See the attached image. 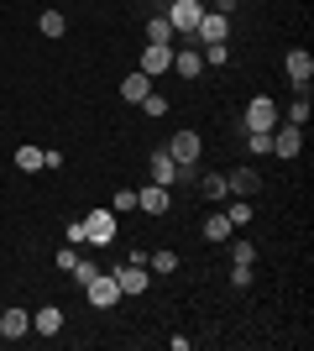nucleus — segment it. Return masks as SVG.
<instances>
[{"instance_id": "1", "label": "nucleus", "mask_w": 314, "mask_h": 351, "mask_svg": "<svg viewBox=\"0 0 314 351\" xmlns=\"http://www.w3.org/2000/svg\"><path fill=\"white\" fill-rule=\"evenodd\" d=\"M199 16H205V0H173L168 5V27L179 32V37H194Z\"/></svg>"}, {"instance_id": "2", "label": "nucleus", "mask_w": 314, "mask_h": 351, "mask_svg": "<svg viewBox=\"0 0 314 351\" xmlns=\"http://www.w3.org/2000/svg\"><path fill=\"white\" fill-rule=\"evenodd\" d=\"M84 241H90V247H110V241H116V210L84 215Z\"/></svg>"}, {"instance_id": "3", "label": "nucleus", "mask_w": 314, "mask_h": 351, "mask_svg": "<svg viewBox=\"0 0 314 351\" xmlns=\"http://www.w3.org/2000/svg\"><path fill=\"white\" fill-rule=\"evenodd\" d=\"M283 69H288V84H293V95H309V79H314V58L304 53V47H293L283 58Z\"/></svg>"}, {"instance_id": "4", "label": "nucleus", "mask_w": 314, "mask_h": 351, "mask_svg": "<svg viewBox=\"0 0 314 351\" xmlns=\"http://www.w3.org/2000/svg\"><path fill=\"white\" fill-rule=\"evenodd\" d=\"M199 152H205V136L189 132V126H179L173 142H168V158H173V162H199Z\"/></svg>"}, {"instance_id": "5", "label": "nucleus", "mask_w": 314, "mask_h": 351, "mask_svg": "<svg viewBox=\"0 0 314 351\" xmlns=\"http://www.w3.org/2000/svg\"><path fill=\"white\" fill-rule=\"evenodd\" d=\"M110 278L120 283V299H136V293H147V263H120Z\"/></svg>"}, {"instance_id": "6", "label": "nucleus", "mask_w": 314, "mask_h": 351, "mask_svg": "<svg viewBox=\"0 0 314 351\" xmlns=\"http://www.w3.org/2000/svg\"><path fill=\"white\" fill-rule=\"evenodd\" d=\"M231 37V16H220V11H205L199 16V27H194V43L205 47V43H225Z\"/></svg>"}, {"instance_id": "7", "label": "nucleus", "mask_w": 314, "mask_h": 351, "mask_svg": "<svg viewBox=\"0 0 314 351\" xmlns=\"http://www.w3.org/2000/svg\"><path fill=\"white\" fill-rule=\"evenodd\" d=\"M173 69V43H147L142 47V73L147 79H157V73Z\"/></svg>"}, {"instance_id": "8", "label": "nucleus", "mask_w": 314, "mask_h": 351, "mask_svg": "<svg viewBox=\"0 0 314 351\" xmlns=\"http://www.w3.org/2000/svg\"><path fill=\"white\" fill-rule=\"evenodd\" d=\"M84 299H90L94 309H116V304H120V283L110 278V273H100V278L84 289Z\"/></svg>"}, {"instance_id": "9", "label": "nucleus", "mask_w": 314, "mask_h": 351, "mask_svg": "<svg viewBox=\"0 0 314 351\" xmlns=\"http://www.w3.org/2000/svg\"><path fill=\"white\" fill-rule=\"evenodd\" d=\"M278 126V105L267 100V95H257L252 105H246V132H272Z\"/></svg>"}, {"instance_id": "10", "label": "nucleus", "mask_w": 314, "mask_h": 351, "mask_svg": "<svg viewBox=\"0 0 314 351\" xmlns=\"http://www.w3.org/2000/svg\"><path fill=\"white\" fill-rule=\"evenodd\" d=\"M304 126H272V158H299Z\"/></svg>"}, {"instance_id": "11", "label": "nucleus", "mask_w": 314, "mask_h": 351, "mask_svg": "<svg viewBox=\"0 0 314 351\" xmlns=\"http://www.w3.org/2000/svg\"><path fill=\"white\" fill-rule=\"evenodd\" d=\"M136 210H147V215H168V210H173V189H163V184H147V189L136 194Z\"/></svg>"}, {"instance_id": "12", "label": "nucleus", "mask_w": 314, "mask_h": 351, "mask_svg": "<svg viewBox=\"0 0 314 351\" xmlns=\"http://www.w3.org/2000/svg\"><path fill=\"white\" fill-rule=\"evenodd\" d=\"M147 173H152V184H163V189H173V184H179V162L168 158V147H163V152H152Z\"/></svg>"}, {"instance_id": "13", "label": "nucleus", "mask_w": 314, "mask_h": 351, "mask_svg": "<svg viewBox=\"0 0 314 351\" xmlns=\"http://www.w3.org/2000/svg\"><path fill=\"white\" fill-rule=\"evenodd\" d=\"M21 336H31V315L27 309H5L0 315V341H21Z\"/></svg>"}, {"instance_id": "14", "label": "nucleus", "mask_w": 314, "mask_h": 351, "mask_svg": "<svg viewBox=\"0 0 314 351\" xmlns=\"http://www.w3.org/2000/svg\"><path fill=\"white\" fill-rule=\"evenodd\" d=\"M173 69H179L183 79H199V73H205V58H199V47L179 43V47H173Z\"/></svg>"}, {"instance_id": "15", "label": "nucleus", "mask_w": 314, "mask_h": 351, "mask_svg": "<svg viewBox=\"0 0 314 351\" xmlns=\"http://www.w3.org/2000/svg\"><path fill=\"white\" fill-rule=\"evenodd\" d=\"M147 95H152V79H147V73H142V69L120 79V100H126V105H142V100H147Z\"/></svg>"}, {"instance_id": "16", "label": "nucleus", "mask_w": 314, "mask_h": 351, "mask_svg": "<svg viewBox=\"0 0 314 351\" xmlns=\"http://www.w3.org/2000/svg\"><path fill=\"white\" fill-rule=\"evenodd\" d=\"M31 330H37V336H58V330H63V309L58 304H42L37 315H31Z\"/></svg>"}, {"instance_id": "17", "label": "nucleus", "mask_w": 314, "mask_h": 351, "mask_svg": "<svg viewBox=\"0 0 314 351\" xmlns=\"http://www.w3.org/2000/svg\"><path fill=\"white\" fill-rule=\"evenodd\" d=\"M205 236H209V241H220V247H225V241L236 236V226H231V215H225V210H215V215L205 220Z\"/></svg>"}, {"instance_id": "18", "label": "nucleus", "mask_w": 314, "mask_h": 351, "mask_svg": "<svg viewBox=\"0 0 314 351\" xmlns=\"http://www.w3.org/2000/svg\"><path fill=\"white\" fill-rule=\"evenodd\" d=\"M225 184H231V194H257L262 173H257V168H236V173H225Z\"/></svg>"}, {"instance_id": "19", "label": "nucleus", "mask_w": 314, "mask_h": 351, "mask_svg": "<svg viewBox=\"0 0 314 351\" xmlns=\"http://www.w3.org/2000/svg\"><path fill=\"white\" fill-rule=\"evenodd\" d=\"M147 43H173V47H179V32L168 27V16H152V21H147Z\"/></svg>"}, {"instance_id": "20", "label": "nucleus", "mask_w": 314, "mask_h": 351, "mask_svg": "<svg viewBox=\"0 0 314 351\" xmlns=\"http://www.w3.org/2000/svg\"><path fill=\"white\" fill-rule=\"evenodd\" d=\"M147 267H152V273H163V278H168V273H179V252H147Z\"/></svg>"}, {"instance_id": "21", "label": "nucleus", "mask_w": 314, "mask_h": 351, "mask_svg": "<svg viewBox=\"0 0 314 351\" xmlns=\"http://www.w3.org/2000/svg\"><path fill=\"white\" fill-rule=\"evenodd\" d=\"M16 168L21 173H42V147H16Z\"/></svg>"}, {"instance_id": "22", "label": "nucleus", "mask_w": 314, "mask_h": 351, "mask_svg": "<svg viewBox=\"0 0 314 351\" xmlns=\"http://www.w3.org/2000/svg\"><path fill=\"white\" fill-rule=\"evenodd\" d=\"M199 58H205L209 69H225V63H231V47H225V43H205V47H199Z\"/></svg>"}, {"instance_id": "23", "label": "nucleus", "mask_w": 314, "mask_h": 351, "mask_svg": "<svg viewBox=\"0 0 314 351\" xmlns=\"http://www.w3.org/2000/svg\"><path fill=\"white\" fill-rule=\"evenodd\" d=\"M246 152L252 158H272V132H246Z\"/></svg>"}, {"instance_id": "24", "label": "nucleus", "mask_w": 314, "mask_h": 351, "mask_svg": "<svg viewBox=\"0 0 314 351\" xmlns=\"http://www.w3.org/2000/svg\"><path fill=\"white\" fill-rule=\"evenodd\" d=\"M199 189H205L209 199H225V194H231V184H225V173H205V178H199Z\"/></svg>"}, {"instance_id": "25", "label": "nucleus", "mask_w": 314, "mask_h": 351, "mask_svg": "<svg viewBox=\"0 0 314 351\" xmlns=\"http://www.w3.org/2000/svg\"><path fill=\"white\" fill-rule=\"evenodd\" d=\"M288 126H309V95H293V105H288Z\"/></svg>"}, {"instance_id": "26", "label": "nucleus", "mask_w": 314, "mask_h": 351, "mask_svg": "<svg viewBox=\"0 0 314 351\" xmlns=\"http://www.w3.org/2000/svg\"><path fill=\"white\" fill-rule=\"evenodd\" d=\"M225 247H231V263H257V247H252V241H241V236H231Z\"/></svg>"}, {"instance_id": "27", "label": "nucleus", "mask_w": 314, "mask_h": 351, "mask_svg": "<svg viewBox=\"0 0 314 351\" xmlns=\"http://www.w3.org/2000/svg\"><path fill=\"white\" fill-rule=\"evenodd\" d=\"M37 27H42V37H63V32H68V21H63L58 11H42V21H37Z\"/></svg>"}, {"instance_id": "28", "label": "nucleus", "mask_w": 314, "mask_h": 351, "mask_svg": "<svg viewBox=\"0 0 314 351\" xmlns=\"http://www.w3.org/2000/svg\"><path fill=\"white\" fill-rule=\"evenodd\" d=\"M68 273H74V278H79V289H90V283L100 278V267H94V263H84V257H79V263L68 267Z\"/></svg>"}, {"instance_id": "29", "label": "nucleus", "mask_w": 314, "mask_h": 351, "mask_svg": "<svg viewBox=\"0 0 314 351\" xmlns=\"http://www.w3.org/2000/svg\"><path fill=\"white\" fill-rule=\"evenodd\" d=\"M225 215H231V226H246V220H252V215H257V210H252V205H246V194H241L236 205H225Z\"/></svg>"}, {"instance_id": "30", "label": "nucleus", "mask_w": 314, "mask_h": 351, "mask_svg": "<svg viewBox=\"0 0 314 351\" xmlns=\"http://www.w3.org/2000/svg\"><path fill=\"white\" fill-rule=\"evenodd\" d=\"M110 210H116V215H126V210H136V189H116V199H110Z\"/></svg>"}, {"instance_id": "31", "label": "nucleus", "mask_w": 314, "mask_h": 351, "mask_svg": "<svg viewBox=\"0 0 314 351\" xmlns=\"http://www.w3.org/2000/svg\"><path fill=\"white\" fill-rule=\"evenodd\" d=\"M142 110H147V116H168V100H163V95H157V89H152L147 100H142Z\"/></svg>"}, {"instance_id": "32", "label": "nucleus", "mask_w": 314, "mask_h": 351, "mask_svg": "<svg viewBox=\"0 0 314 351\" xmlns=\"http://www.w3.org/2000/svg\"><path fill=\"white\" fill-rule=\"evenodd\" d=\"M231 283H236V289H252V263H236V273H231Z\"/></svg>"}, {"instance_id": "33", "label": "nucleus", "mask_w": 314, "mask_h": 351, "mask_svg": "<svg viewBox=\"0 0 314 351\" xmlns=\"http://www.w3.org/2000/svg\"><path fill=\"white\" fill-rule=\"evenodd\" d=\"M63 236H68V247H84V220H68V231H63Z\"/></svg>"}, {"instance_id": "34", "label": "nucleus", "mask_w": 314, "mask_h": 351, "mask_svg": "<svg viewBox=\"0 0 314 351\" xmlns=\"http://www.w3.org/2000/svg\"><path fill=\"white\" fill-rule=\"evenodd\" d=\"M42 168H63V152H58V147H42Z\"/></svg>"}, {"instance_id": "35", "label": "nucleus", "mask_w": 314, "mask_h": 351, "mask_svg": "<svg viewBox=\"0 0 314 351\" xmlns=\"http://www.w3.org/2000/svg\"><path fill=\"white\" fill-rule=\"evenodd\" d=\"M74 263H79V247H63V252H58V267H63V273H68V267H74Z\"/></svg>"}, {"instance_id": "36", "label": "nucleus", "mask_w": 314, "mask_h": 351, "mask_svg": "<svg viewBox=\"0 0 314 351\" xmlns=\"http://www.w3.org/2000/svg\"><path fill=\"white\" fill-rule=\"evenodd\" d=\"M236 5H241V0H209L205 11H220V16H231V11H236Z\"/></svg>"}]
</instances>
